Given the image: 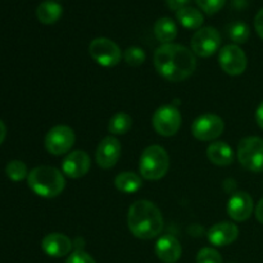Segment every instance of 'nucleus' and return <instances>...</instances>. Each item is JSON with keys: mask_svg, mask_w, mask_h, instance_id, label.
I'll return each instance as SVG.
<instances>
[{"mask_svg": "<svg viewBox=\"0 0 263 263\" xmlns=\"http://www.w3.org/2000/svg\"><path fill=\"white\" fill-rule=\"evenodd\" d=\"M89 53L91 58L103 67L117 66L122 58L120 46L107 37L94 39L89 45Z\"/></svg>", "mask_w": 263, "mask_h": 263, "instance_id": "obj_7", "label": "nucleus"}, {"mask_svg": "<svg viewBox=\"0 0 263 263\" xmlns=\"http://www.w3.org/2000/svg\"><path fill=\"white\" fill-rule=\"evenodd\" d=\"M238 159L241 166L252 172H263V139L248 136L238 145Z\"/></svg>", "mask_w": 263, "mask_h": 263, "instance_id": "obj_5", "label": "nucleus"}, {"mask_svg": "<svg viewBox=\"0 0 263 263\" xmlns=\"http://www.w3.org/2000/svg\"><path fill=\"white\" fill-rule=\"evenodd\" d=\"M41 248L44 253L49 257L61 258V257L68 256L73 248V243L67 235L61 233L48 234L41 241Z\"/></svg>", "mask_w": 263, "mask_h": 263, "instance_id": "obj_15", "label": "nucleus"}, {"mask_svg": "<svg viewBox=\"0 0 263 263\" xmlns=\"http://www.w3.org/2000/svg\"><path fill=\"white\" fill-rule=\"evenodd\" d=\"M198 7L207 14H215V13L220 12L222 7L225 5L226 0H195Z\"/></svg>", "mask_w": 263, "mask_h": 263, "instance_id": "obj_28", "label": "nucleus"}, {"mask_svg": "<svg viewBox=\"0 0 263 263\" xmlns=\"http://www.w3.org/2000/svg\"><path fill=\"white\" fill-rule=\"evenodd\" d=\"M154 36L162 44H171L177 36L176 23L168 17H163L157 20L154 23Z\"/></svg>", "mask_w": 263, "mask_h": 263, "instance_id": "obj_21", "label": "nucleus"}, {"mask_svg": "<svg viewBox=\"0 0 263 263\" xmlns=\"http://www.w3.org/2000/svg\"><path fill=\"white\" fill-rule=\"evenodd\" d=\"M133 127V118L125 112H118L112 116L108 125V131L112 135H125Z\"/></svg>", "mask_w": 263, "mask_h": 263, "instance_id": "obj_23", "label": "nucleus"}, {"mask_svg": "<svg viewBox=\"0 0 263 263\" xmlns=\"http://www.w3.org/2000/svg\"><path fill=\"white\" fill-rule=\"evenodd\" d=\"M228 35L231 41L236 44H244L248 41L251 36V30L249 26L244 22H233L228 27Z\"/></svg>", "mask_w": 263, "mask_h": 263, "instance_id": "obj_24", "label": "nucleus"}, {"mask_svg": "<svg viewBox=\"0 0 263 263\" xmlns=\"http://www.w3.org/2000/svg\"><path fill=\"white\" fill-rule=\"evenodd\" d=\"M176 18L180 25L184 26L187 30H199V28H202L203 22H204V17H203L202 12L197 8L189 7V5L177 10Z\"/></svg>", "mask_w": 263, "mask_h": 263, "instance_id": "obj_20", "label": "nucleus"}, {"mask_svg": "<svg viewBox=\"0 0 263 263\" xmlns=\"http://www.w3.org/2000/svg\"><path fill=\"white\" fill-rule=\"evenodd\" d=\"M5 174L12 181H22L28 176L27 166L22 161H10L5 167Z\"/></svg>", "mask_w": 263, "mask_h": 263, "instance_id": "obj_25", "label": "nucleus"}, {"mask_svg": "<svg viewBox=\"0 0 263 263\" xmlns=\"http://www.w3.org/2000/svg\"><path fill=\"white\" fill-rule=\"evenodd\" d=\"M27 184L39 197L55 198L64 190L66 180L63 172L55 167L39 166L28 174Z\"/></svg>", "mask_w": 263, "mask_h": 263, "instance_id": "obj_3", "label": "nucleus"}, {"mask_svg": "<svg viewBox=\"0 0 263 263\" xmlns=\"http://www.w3.org/2000/svg\"><path fill=\"white\" fill-rule=\"evenodd\" d=\"M253 199L248 193H236L229 199L228 203V215L231 220L236 222H243L248 220L253 213Z\"/></svg>", "mask_w": 263, "mask_h": 263, "instance_id": "obj_14", "label": "nucleus"}, {"mask_svg": "<svg viewBox=\"0 0 263 263\" xmlns=\"http://www.w3.org/2000/svg\"><path fill=\"white\" fill-rule=\"evenodd\" d=\"M121 143L115 136H107L99 143L95 153V161L100 168L109 170L116 166L121 157Z\"/></svg>", "mask_w": 263, "mask_h": 263, "instance_id": "obj_12", "label": "nucleus"}, {"mask_svg": "<svg viewBox=\"0 0 263 263\" xmlns=\"http://www.w3.org/2000/svg\"><path fill=\"white\" fill-rule=\"evenodd\" d=\"M225 130L222 118L213 113H205L195 118L192 125V134L200 141H212L217 139Z\"/></svg>", "mask_w": 263, "mask_h": 263, "instance_id": "obj_9", "label": "nucleus"}, {"mask_svg": "<svg viewBox=\"0 0 263 263\" xmlns=\"http://www.w3.org/2000/svg\"><path fill=\"white\" fill-rule=\"evenodd\" d=\"M207 236L212 246L226 247L230 246L231 243H234L238 239L239 229L235 223L223 221V222H218L213 225L208 230Z\"/></svg>", "mask_w": 263, "mask_h": 263, "instance_id": "obj_16", "label": "nucleus"}, {"mask_svg": "<svg viewBox=\"0 0 263 263\" xmlns=\"http://www.w3.org/2000/svg\"><path fill=\"white\" fill-rule=\"evenodd\" d=\"M256 217H257V220H258L259 222L263 225V198L259 200L258 204H257V207H256Z\"/></svg>", "mask_w": 263, "mask_h": 263, "instance_id": "obj_33", "label": "nucleus"}, {"mask_svg": "<svg viewBox=\"0 0 263 263\" xmlns=\"http://www.w3.org/2000/svg\"><path fill=\"white\" fill-rule=\"evenodd\" d=\"M91 161L85 151H74L67 154L62 162V172L71 179H80L89 172Z\"/></svg>", "mask_w": 263, "mask_h": 263, "instance_id": "obj_13", "label": "nucleus"}, {"mask_svg": "<svg viewBox=\"0 0 263 263\" xmlns=\"http://www.w3.org/2000/svg\"><path fill=\"white\" fill-rule=\"evenodd\" d=\"M156 254L163 263H176L181 258L182 247L172 235H163L156 243Z\"/></svg>", "mask_w": 263, "mask_h": 263, "instance_id": "obj_17", "label": "nucleus"}, {"mask_svg": "<svg viewBox=\"0 0 263 263\" xmlns=\"http://www.w3.org/2000/svg\"><path fill=\"white\" fill-rule=\"evenodd\" d=\"M5 136H7V127H5L4 122L0 120V145H2L3 141L5 140Z\"/></svg>", "mask_w": 263, "mask_h": 263, "instance_id": "obj_34", "label": "nucleus"}, {"mask_svg": "<svg viewBox=\"0 0 263 263\" xmlns=\"http://www.w3.org/2000/svg\"><path fill=\"white\" fill-rule=\"evenodd\" d=\"M154 67L164 80L180 82L189 79L197 68L192 49L180 44H162L154 53Z\"/></svg>", "mask_w": 263, "mask_h": 263, "instance_id": "obj_1", "label": "nucleus"}, {"mask_svg": "<svg viewBox=\"0 0 263 263\" xmlns=\"http://www.w3.org/2000/svg\"><path fill=\"white\" fill-rule=\"evenodd\" d=\"M221 33L215 27H202L193 35L190 46L192 51L198 57L207 58L213 55L221 46Z\"/></svg>", "mask_w": 263, "mask_h": 263, "instance_id": "obj_8", "label": "nucleus"}, {"mask_svg": "<svg viewBox=\"0 0 263 263\" xmlns=\"http://www.w3.org/2000/svg\"><path fill=\"white\" fill-rule=\"evenodd\" d=\"M166 3H167V5H168L170 9L177 12V10L187 7V4L190 3V0H166Z\"/></svg>", "mask_w": 263, "mask_h": 263, "instance_id": "obj_30", "label": "nucleus"}, {"mask_svg": "<svg viewBox=\"0 0 263 263\" xmlns=\"http://www.w3.org/2000/svg\"><path fill=\"white\" fill-rule=\"evenodd\" d=\"M254 27H256V31L259 35V37L263 40V8L256 14V18H254Z\"/></svg>", "mask_w": 263, "mask_h": 263, "instance_id": "obj_31", "label": "nucleus"}, {"mask_svg": "<svg viewBox=\"0 0 263 263\" xmlns=\"http://www.w3.org/2000/svg\"><path fill=\"white\" fill-rule=\"evenodd\" d=\"M197 263H222V257L215 248H202L197 254Z\"/></svg>", "mask_w": 263, "mask_h": 263, "instance_id": "obj_27", "label": "nucleus"}, {"mask_svg": "<svg viewBox=\"0 0 263 263\" xmlns=\"http://www.w3.org/2000/svg\"><path fill=\"white\" fill-rule=\"evenodd\" d=\"M128 229L134 236L149 240L163 230V216L154 203L149 200H136L128 210Z\"/></svg>", "mask_w": 263, "mask_h": 263, "instance_id": "obj_2", "label": "nucleus"}, {"mask_svg": "<svg viewBox=\"0 0 263 263\" xmlns=\"http://www.w3.org/2000/svg\"><path fill=\"white\" fill-rule=\"evenodd\" d=\"M66 263H97V262L94 261V258H92L90 254H87L86 252L79 249V251H74L73 253H71V256L67 258Z\"/></svg>", "mask_w": 263, "mask_h": 263, "instance_id": "obj_29", "label": "nucleus"}, {"mask_svg": "<svg viewBox=\"0 0 263 263\" xmlns=\"http://www.w3.org/2000/svg\"><path fill=\"white\" fill-rule=\"evenodd\" d=\"M170 168V157L166 149L159 145H151L141 153L139 170L145 180L156 181L166 176Z\"/></svg>", "mask_w": 263, "mask_h": 263, "instance_id": "obj_4", "label": "nucleus"}, {"mask_svg": "<svg viewBox=\"0 0 263 263\" xmlns=\"http://www.w3.org/2000/svg\"><path fill=\"white\" fill-rule=\"evenodd\" d=\"M115 185L117 187V190H120L121 193L133 194V193H136L140 190V187L143 186V181H141V177L139 175L130 171H126L121 172V174H118L116 176Z\"/></svg>", "mask_w": 263, "mask_h": 263, "instance_id": "obj_22", "label": "nucleus"}, {"mask_svg": "<svg viewBox=\"0 0 263 263\" xmlns=\"http://www.w3.org/2000/svg\"><path fill=\"white\" fill-rule=\"evenodd\" d=\"M220 66L222 71L230 76H239L243 73L247 69V55L238 45L235 44H230V45H225L220 50Z\"/></svg>", "mask_w": 263, "mask_h": 263, "instance_id": "obj_11", "label": "nucleus"}, {"mask_svg": "<svg viewBox=\"0 0 263 263\" xmlns=\"http://www.w3.org/2000/svg\"><path fill=\"white\" fill-rule=\"evenodd\" d=\"M256 121H257V123H258L259 127H261L263 130V102L258 105V108H257Z\"/></svg>", "mask_w": 263, "mask_h": 263, "instance_id": "obj_32", "label": "nucleus"}, {"mask_svg": "<svg viewBox=\"0 0 263 263\" xmlns=\"http://www.w3.org/2000/svg\"><path fill=\"white\" fill-rule=\"evenodd\" d=\"M181 113L175 105H162L154 112L152 125L161 136H174L181 127Z\"/></svg>", "mask_w": 263, "mask_h": 263, "instance_id": "obj_6", "label": "nucleus"}, {"mask_svg": "<svg viewBox=\"0 0 263 263\" xmlns=\"http://www.w3.org/2000/svg\"><path fill=\"white\" fill-rule=\"evenodd\" d=\"M207 157L216 166H230L234 162V152L225 141H215L207 149Z\"/></svg>", "mask_w": 263, "mask_h": 263, "instance_id": "obj_18", "label": "nucleus"}, {"mask_svg": "<svg viewBox=\"0 0 263 263\" xmlns=\"http://www.w3.org/2000/svg\"><path fill=\"white\" fill-rule=\"evenodd\" d=\"M63 8L54 0H45L36 8V17L44 25H53L62 17Z\"/></svg>", "mask_w": 263, "mask_h": 263, "instance_id": "obj_19", "label": "nucleus"}, {"mask_svg": "<svg viewBox=\"0 0 263 263\" xmlns=\"http://www.w3.org/2000/svg\"><path fill=\"white\" fill-rule=\"evenodd\" d=\"M76 136L68 126L58 125L48 131L45 136V148L53 156H62L71 151Z\"/></svg>", "mask_w": 263, "mask_h": 263, "instance_id": "obj_10", "label": "nucleus"}, {"mask_svg": "<svg viewBox=\"0 0 263 263\" xmlns=\"http://www.w3.org/2000/svg\"><path fill=\"white\" fill-rule=\"evenodd\" d=\"M123 59H125V62L128 66L138 67L145 62V53H144V50L141 48L130 46L123 53Z\"/></svg>", "mask_w": 263, "mask_h": 263, "instance_id": "obj_26", "label": "nucleus"}]
</instances>
